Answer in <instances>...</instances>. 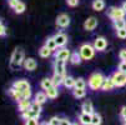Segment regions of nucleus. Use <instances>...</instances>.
<instances>
[{
    "label": "nucleus",
    "instance_id": "1",
    "mask_svg": "<svg viewBox=\"0 0 126 125\" xmlns=\"http://www.w3.org/2000/svg\"><path fill=\"white\" fill-rule=\"evenodd\" d=\"M25 61V54L21 48H16L13 54H11V60H10V68L11 69H17L20 65H24Z\"/></svg>",
    "mask_w": 126,
    "mask_h": 125
},
{
    "label": "nucleus",
    "instance_id": "2",
    "mask_svg": "<svg viewBox=\"0 0 126 125\" xmlns=\"http://www.w3.org/2000/svg\"><path fill=\"white\" fill-rule=\"evenodd\" d=\"M104 80H105V76L101 73H94L87 80V86L91 89V90H99L102 86Z\"/></svg>",
    "mask_w": 126,
    "mask_h": 125
},
{
    "label": "nucleus",
    "instance_id": "3",
    "mask_svg": "<svg viewBox=\"0 0 126 125\" xmlns=\"http://www.w3.org/2000/svg\"><path fill=\"white\" fill-rule=\"evenodd\" d=\"M95 48L94 45H90V44H82L79 49V53L82 58V60H91L95 55Z\"/></svg>",
    "mask_w": 126,
    "mask_h": 125
},
{
    "label": "nucleus",
    "instance_id": "4",
    "mask_svg": "<svg viewBox=\"0 0 126 125\" xmlns=\"http://www.w3.org/2000/svg\"><path fill=\"white\" fill-rule=\"evenodd\" d=\"M125 11L122 8H119V6H111L107 9V16L114 21V20H117V19H124L125 18Z\"/></svg>",
    "mask_w": 126,
    "mask_h": 125
},
{
    "label": "nucleus",
    "instance_id": "5",
    "mask_svg": "<svg viewBox=\"0 0 126 125\" xmlns=\"http://www.w3.org/2000/svg\"><path fill=\"white\" fill-rule=\"evenodd\" d=\"M111 76L114 79V83H115L116 88H122V86L126 85V74L124 73V71L116 70Z\"/></svg>",
    "mask_w": 126,
    "mask_h": 125
},
{
    "label": "nucleus",
    "instance_id": "6",
    "mask_svg": "<svg viewBox=\"0 0 126 125\" xmlns=\"http://www.w3.org/2000/svg\"><path fill=\"white\" fill-rule=\"evenodd\" d=\"M70 56H71V51L67 49V48H59L56 51H55V59L58 60H64V61H67L70 60Z\"/></svg>",
    "mask_w": 126,
    "mask_h": 125
},
{
    "label": "nucleus",
    "instance_id": "7",
    "mask_svg": "<svg viewBox=\"0 0 126 125\" xmlns=\"http://www.w3.org/2000/svg\"><path fill=\"white\" fill-rule=\"evenodd\" d=\"M70 25V16L67 14H60L56 18V26H59L60 29H65Z\"/></svg>",
    "mask_w": 126,
    "mask_h": 125
},
{
    "label": "nucleus",
    "instance_id": "8",
    "mask_svg": "<svg viewBox=\"0 0 126 125\" xmlns=\"http://www.w3.org/2000/svg\"><path fill=\"white\" fill-rule=\"evenodd\" d=\"M66 61L64 60H58L55 59L54 61V73L55 74H60V75H65L66 73V65H65Z\"/></svg>",
    "mask_w": 126,
    "mask_h": 125
},
{
    "label": "nucleus",
    "instance_id": "9",
    "mask_svg": "<svg viewBox=\"0 0 126 125\" xmlns=\"http://www.w3.org/2000/svg\"><path fill=\"white\" fill-rule=\"evenodd\" d=\"M94 48H95V50H97V51H104V50L107 48V40H106L104 36H97V38L94 40Z\"/></svg>",
    "mask_w": 126,
    "mask_h": 125
},
{
    "label": "nucleus",
    "instance_id": "10",
    "mask_svg": "<svg viewBox=\"0 0 126 125\" xmlns=\"http://www.w3.org/2000/svg\"><path fill=\"white\" fill-rule=\"evenodd\" d=\"M13 86L15 88V89H17L19 91H25V90H28V89H30V84H29V81L28 80H25V79H20V80H16V81H14L13 83Z\"/></svg>",
    "mask_w": 126,
    "mask_h": 125
},
{
    "label": "nucleus",
    "instance_id": "11",
    "mask_svg": "<svg viewBox=\"0 0 126 125\" xmlns=\"http://www.w3.org/2000/svg\"><path fill=\"white\" fill-rule=\"evenodd\" d=\"M96 26H97V19L95 16L87 18V19L85 20V23H84V29L87 30V31H93Z\"/></svg>",
    "mask_w": 126,
    "mask_h": 125
},
{
    "label": "nucleus",
    "instance_id": "12",
    "mask_svg": "<svg viewBox=\"0 0 126 125\" xmlns=\"http://www.w3.org/2000/svg\"><path fill=\"white\" fill-rule=\"evenodd\" d=\"M115 88H116V85H115V83H114L112 76L105 78V80H104V83H102V86H101V89H102L104 91H111V90H114Z\"/></svg>",
    "mask_w": 126,
    "mask_h": 125
},
{
    "label": "nucleus",
    "instance_id": "13",
    "mask_svg": "<svg viewBox=\"0 0 126 125\" xmlns=\"http://www.w3.org/2000/svg\"><path fill=\"white\" fill-rule=\"evenodd\" d=\"M54 38L56 40V44H58V48H64L66 44H67V35L64 34V33H58L54 35Z\"/></svg>",
    "mask_w": 126,
    "mask_h": 125
},
{
    "label": "nucleus",
    "instance_id": "14",
    "mask_svg": "<svg viewBox=\"0 0 126 125\" xmlns=\"http://www.w3.org/2000/svg\"><path fill=\"white\" fill-rule=\"evenodd\" d=\"M31 104L32 103L30 101V99H21V100H19V101H17V108H19V111L23 113V111L29 110L31 108Z\"/></svg>",
    "mask_w": 126,
    "mask_h": 125
},
{
    "label": "nucleus",
    "instance_id": "15",
    "mask_svg": "<svg viewBox=\"0 0 126 125\" xmlns=\"http://www.w3.org/2000/svg\"><path fill=\"white\" fill-rule=\"evenodd\" d=\"M36 66H38V63H36V60H35L34 58H28V59H25V61H24V68H25V70H28V71H34L35 69H36Z\"/></svg>",
    "mask_w": 126,
    "mask_h": 125
},
{
    "label": "nucleus",
    "instance_id": "16",
    "mask_svg": "<svg viewBox=\"0 0 126 125\" xmlns=\"http://www.w3.org/2000/svg\"><path fill=\"white\" fill-rule=\"evenodd\" d=\"M81 113L91 114V115L95 113L94 111V105H93V103L90 101V100H86V101L82 103V105H81Z\"/></svg>",
    "mask_w": 126,
    "mask_h": 125
},
{
    "label": "nucleus",
    "instance_id": "17",
    "mask_svg": "<svg viewBox=\"0 0 126 125\" xmlns=\"http://www.w3.org/2000/svg\"><path fill=\"white\" fill-rule=\"evenodd\" d=\"M8 94L14 99V100H16V101H19V100H21L23 99V93L21 91H19L17 89H15L14 86H11L9 90H8Z\"/></svg>",
    "mask_w": 126,
    "mask_h": 125
},
{
    "label": "nucleus",
    "instance_id": "18",
    "mask_svg": "<svg viewBox=\"0 0 126 125\" xmlns=\"http://www.w3.org/2000/svg\"><path fill=\"white\" fill-rule=\"evenodd\" d=\"M45 46H46L49 50H51L52 53L56 51V49H59V48H58V44H56V40H55V38H54V36H50V38H47V39L45 40Z\"/></svg>",
    "mask_w": 126,
    "mask_h": 125
},
{
    "label": "nucleus",
    "instance_id": "19",
    "mask_svg": "<svg viewBox=\"0 0 126 125\" xmlns=\"http://www.w3.org/2000/svg\"><path fill=\"white\" fill-rule=\"evenodd\" d=\"M91 119H93V115L91 114L81 113L79 115V121H80L81 125H91Z\"/></svg>",
    "mask_w": 126,
    "mask_h": 125
},
{
    "label": "nucleus",
    "instance_id": "20",
    "mask_svg": "<svg viewBox=\"0 0 126 125\" xmlns=\"http://www.w3.org/2000/svg\"><path fill=\"white\" fill-rule=\"evenodd\" d=\"M46 100H47V95H46L45 91H39V93L35 94V100H34L35 103L43 105L44 103H46Z\"/></svg>",
    "mask_w": 126,
    "mask_h": 125
},
{
    "label": "nucleus",
    "instance_id": "21",
    "mask_svg": "<svg viewBox=\"0 0 126 125\" xmlns=\"http://www.w3.org/2000/svg\"><path fill=\"white\" fill-rule=\"evenodd\" d=\"M40 86H41V89H43L44 91H46L47 89H50L51 86H55V85H54L51 78H44V79L40 81Z\"/></svg>",
    "mask_w": 126,
    "mask_h": 125
},
{
    "label": "nucleus",
    "instance_id": "22",
    "mask_svg": "<svg viewBox=\"0 0 126 125\" xmlns=\"http://www.w3.org/2000/svg\"><path fill=\"white\" fill-rule=\"evenodd\" d=\"M81 61H82V58H81V55H80V53H78V51L71 53V56H70V63H71V64L79 65V64H81Z\"/></svg>",
    "mask_w": 126,
    "mask_h": 125
},
{
    "label": "nucleus",
    "instance_id": "23",
    "mask_svg": "<svg viewBox=\"0 0 126 125\" xmlns=\"http://www.w3.org/2000/svg\"><path fill=\"white\" fill-rule=\"evenodd\" d=\"M65 76L66 75H60V74H55L54 73V75H52V83H54V85L55 86H60V85H63L64 84V79H65Z\"/></svg>",
    "mask_w": 126,
    "mask_h": 125
},
{
    "label": "nucleus",
    "instance_id": "24",
    "mask_svg": "<svg viewBox=\"0 0 126 125\" xmlns=\"http://www.w3.org/2000/svg\"><path fill=\"white\" fill-rule=\"evenodd\" d=\"M75 81H76V79H74L73 76H65L63 85L67 89H74L75 88Z\"/></svg>",
    "mask_w": 126,
    "mask_h": 125
},
{
    "label": "nucleus",
    "instance_id": "25",
    "mask_svg": "<svg viewBox=\"0 0 126 125\" xmlns=\"http://www.w3.org/2000/svg\"><path fill=\"white\" fill-rule=\"evenodd\" d=\"M45 93H46V95H47L49 99H55V98H58V95H59L58 86H51L50 89H47Z\"/></svg>",
    "mask_w": 126,
    "mask_h": 125
},
{
    "label": "nucleus",
    "instance_id": "26",
    "mask_svg": "<svg viewBox=\"0 0 126 125\" xmlns=\"http://www.w3.org/2000/svg\"><path fill=\"white\" fill-rule=\"evenodd\" d=\"M91 6L95 11H101V10L105 9V1L104 0H94Z\"/></svg>",
    "mask_w": 126,
    "mask_h": 125
},
{
    "label": "nucleus",
    "instance_id": "27",
    "mask_svg": "<svg viewBox=\"0 0 126 125\" xmlns=\"http://www.w3.org/2000/svg\"><path fill=\"white\" fill-rule=\"evenodd\" d=\"M112 25H114L115 30L125 29V28H126V20H125V18H124V19H117V20H114V21H112Z\"/></svg>",
    "mask_w": 126,
    "mask_h": 125
},
{
    "label": "nucleus",
    "instance_id": "28",
    "mask_svg": "<svg viewBox=\"0 0 126 125\" xmlns=\"http://www.w3.org/2000/svg\"><path fill=\"white\" fill-rule=\"evenodd\" d=\"M73 95L76 99H82L86 95V89H76V88H74L73 89Z\"/></svg>",
    "mask_w": 126,
    "mask_h": 125
},
{
    "label": "nucleus",
    "instance_id": "29",
    "mask_svg": "<svg viewBox=\"0 0 126 125\" xmlns=\"http://www.w3.org/2000/svg\"><path fill=\"white\" fill-rule=\"evenodd\" d=\"M51 53H52V51H51V50H49L45 45H44V46H41V48L39 49V55H40L41 58H49V56L51 55Z\"/></svg>",
    "mask_w": 126,
    "mask_h": 125
},
{
    "label": "nucleus",
    "instance_id": "30",
    "mask_svg": "<svg viewBox=\"0 0 126 125\" xmlns=\"http://www.w3.org/2000/svg\"><path fill=\"white\" fill-rule=\"evenodd\" d=\"M102 123V118L99 113H94L93 114V119H91V125H101Z\"/></svg>",
    "mask_w": 126,
    "mask_h": 125
},
{
    "label": "nucleus",
    "instance_id": "31",
    "mask_svg": "<svg viewBox=\"0 0 126 125\" xmlns=\"http://www.w3.org/2000/svg\"><path fill=\"white\" fill-rule=\"evenodd\" d=\"M86 81L82 79V78H79V79H76V81H75V88L76 89H86Z\"/></svg>",
    "mask_w": 126,
    "mask_h": 125
},
{
    "label": "nucleus",
    "instance_id": "32",
    "mask_svg": "<svg viewBox=\"0 0 126 125\" xmlns=\"http://www.w3.org/2000/svg\"><path fill=\"white\" fill-rule=\"evenodd\" d=\"M25 9H26V6H25V4H24L23 1H20L19 4H17V5L15 6V9H14V11H15L16 14H23V13L25 11Z\"/></svg>",
    "mask_w": 126,
    "mask_h": 125
},
{
    "label": "nucleus",
    "instance_id": "33",
    "mask_svg": "<svg viewBox=\"0 0 126 125\" xmlns=\"http://www.w3.org/2000/svg\"><path fill=\"white\" fill-rule=\"evenodd\" d=\"M25 125H40V123H39L38 118H30V119L25 120Z\"/></svg>",
    "mask_w": 126,
    "mask_h": 125
},
{
    "label": "nucleus",
    "instance_id": "34",
    "mask_svg": "<svg viewBox=\"0 0 126 125\" xmlns=\"http://www.w3.org/2000/svg\"><path fill=\"white\" fill-rule=\"evenodd\" d=\"M60 123H61V118H58V116H52L49 120L50 125H60Z\"/></svg>",
    "mask_w": 126,
    "mask_h": 125
},
{
    "label": "nucleus",
    "instance_id": "35",
    "mask_svg": "<svg viewBox=\"0 0 126 125\" xmlns=\"http://www.w3.org/2000/svg\"><path fill=\"white\" fill-rule=\"evenodd\" d=\"M116 35H117V38H120V39H126V28L116 30Z\"/></svg>",
    "mask_w": 126,
    "mask_h": 125
},
{
    "label": "nucleus",
    "instance_id": "36",
    "mask_svg": "<svg viewBox=\"0 0 126 125\" xmlns=\"http://www.w3.org/2000/svg\"><path fill=\"white\" fill-rule=\"evenodd\" d=\"M20 3V0H8V4L11 9H15V6Z\"/></svg>",
    "mask_w": 126,
    "mask_h": 125
},
{
    "label": "nucleus",
    "instance_id": "37",
    "mask_svg": "<svg viewBox=\"0 0 126 125\" xmlns=\"http://www.w3.org/2000/svg\"><path fill=\"white\" fill-rule=\"evenodd\" d=\"M5 35H6V28L1 21H0V36H5Z\"/></svg>",
    "mask_w": 126,
    "mask_h": 125
},
{
    "label": "nucleus",
    "instance_id": "38",
    "mask_svg": "<svg viewBox=\"0 0 126 125\" xmlns=\"http://www.w3.org/2000/svg\"><path fill=\"white\" fill-rule=\"evenodd\" d=\"M119 58H120L121 61H125V60H126V49L120 50V53H119Z\"/></svg>",
    "mask_w": 126,
    "mask_h": 125
},
{
    "label": "nucleus",
    "instance_id": "39",
    "mask_svg": "<svg viewBox=\"0 0 126 125\" xmlns=\"http://www.w3.org/2000/svg\"><path fill=\"white\" fill-rule=\"evenodd\" d=\"M30 98H31V90L30 89L23 91V99H30Z\"/></svg>",
    "mask_w": 126,
    "mask_h": 125
},
{
    "label": "nucleus",
    "instance_id": "40",
    "mask_svg": "<svg viewBox=\"0 0 126 125\" xmlns=\"http://www.w3.org/2000/svg\"><path fill=\"white\" fill-rule=\"evenodd\" d=\"M66 3H67L69 6L74 8V6H76V5L79 4V0H66Z\"/></svg>",
    "mask_w": 126,
    "mask_h": 125
},
{
    "label": "nucleus",
    "instance_id": "41",
    "mask_svg": "<svg viewBox=\"0 0 126 125\" xmlns=\"http://www.w3.org/2000/svg\"><path fill=\"white\" fill-rule=\"evenodd\" d=\"M117 69L120 70V71H126V61H121L120 64H119V66H117Z\"/></svg>",
    "mask_w": 126,
    "mask_h": 125
},
{
    "label": "nucleus",
    "instance_id": "42",
    "mask_svg": "<svg viewBox=\"0 0 126 125\" xmlns=\"http://www.w3.org/2000/svg\"><path fill=\"white\" fill-rule=\"evenodd\" d=\"M120 116H121L122 120L126 119V106H122V109H121V111H120Z\"/></svg>",
    "mask_w": 126,
    "mask_h": 125
},
{
    "label": "nucleus",
    "instance_id": "43",
    "mask_svg": "<svg viewBox=\"0 0 126 125\" xmlns=\"http://www.w3.org/2000/svg\"><path fill=\"white\" fill-rule=\"evenodd\" d=\"M71 124H73V123H71L67 118H63L61 119V123H60V125H71Z\"/></svg>",
    "mask_w": 126,
    "mask_h": 125
},
{
    "label": "nucleus",
    "instance_id": "44",
    "mask_svg": "<svg viewBox=\"0 0 126 125\" xmlns=\"http://www.w3.org/2000/svg\"><path fill=\"white\" fill-rule=\"evenodd\" d=\"M121 8H122V9H124V11L126 13V1H124V3H122V5H121Z\"/></svg>",
    "mask_w": 126,
    "mask_h": 125
},
{
    "label": "nucleus",
    "instance_id": "45",
    "mask_svg": "<svg viewBox=\"0 0 126 125\" xmlns=\"http://www.w3.org/2000/svg\"><path fill=\"white\" fill-rule=\"evenodd\" d=\"M40 125H50L49 121H44V123H40Z\"/></svg>",
    "mask_w": 126,
    "mask_h": 125
},
{
    "label": "nucleus",
    "instance_id": "46",
    "mask_svg": "<svg viewBox=\"0 0 126 125\" xmlns=\"http://www.w3.org/2000/svg\"><path fill=\"white\" fill-rule=\"evenodd\" d=\"M122 123H124V125H126V120H122Z\"/></svg>",
    "mask_w": 126,
    "mask_h": 125
},
{
    "label": "nucleus",
    "instance_id": "47",
    "mask_svg": "<svg viewBox=\"0 0 126 125\" xmlns=\"http://www.w3.org/2000/svg\"><path fill=\"white\" fill-rule=\"evenodd\" d=\"M71 125H78V124H76V123H74V124H71Z\"/></svg>",
    "mask_w": 126,
    "mask_h": 125
},
{
    "label": "nucleus",
    "instance_id": "48",
    "mask_svg": "<svg viewBox=\"0 0 126 125\" xmlns=\"http://www.w3.org/2000/svg\"><path fill=\"white\" fill-rule=\"evenodd\" d=\"M125 74H126V71H125Z\"/></svg>",
    "mask_w": 126,
    "mask_h": 125
},
{
    "label": "nucleus",
    "instance_id": "49",
    "mask_svg": "<svg viewBox=\"0 0 126 125\" xmlns=\"http://www.w3.org/2000/svg\"><path fill=\"white\" fill-rule=\"evenodd\" d=\"M125 61H126V60H125Z\"/></svg>",
    "mask_w": 126,
    "mask_h": 125
}]
</instances>
